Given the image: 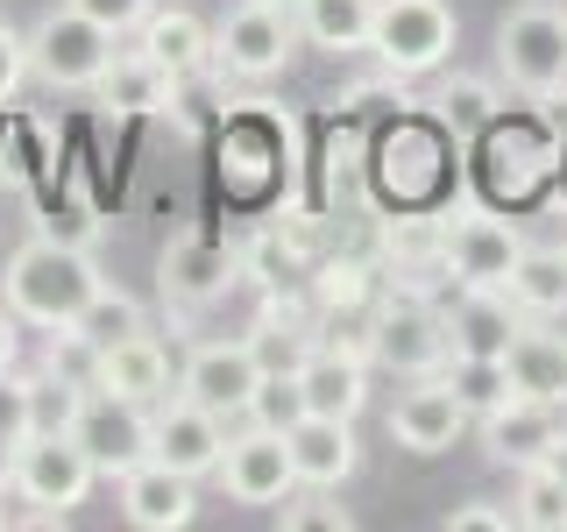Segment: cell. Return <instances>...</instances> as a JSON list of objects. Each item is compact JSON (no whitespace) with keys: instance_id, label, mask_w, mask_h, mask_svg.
<instances>
[{"instance_id":"obj_24","label":"cell","mask_w":567,"mask_h":532,"mask_svg":"<svg viewBox=\"0 0 567 532\" xmlns=\"http://www.w3.org/2000/svg\"><path fill=\"white\" fill-rule=\"evenodd\" d=\"M511 306H518L525 319H567V256L560 248H532L525 242V256H518V270H511Z\"/></svg>"},{"instance_id":"obj_20","label":"cell","mask_w":567,"mask_h":532,"mask_svg":"<svg viewBox=\"0 0 567 532\" xmlns=\"http://www.w3.org/2000/svg\"><path fill=\"white\" fill-rule=\"evenodd\" d=\"M93 390H114V398H135V405H164L171 398V355H164V341L142 327V334H128V341L100 348Z\"/></svg>"},{"instance_id":"obj_25","label":"cell","mask_w":567,"mask_h":532,"mask_svg":"<svg viewBox=\"0 0 567 532\" xmlns=\"http://www.w3.org/2000/svg\"><path fill=\"white\" fill-rule=\"evenodd\" d=\"M298 35L312 50H369V29H377V0H298Z\"/></svg>"},{"instance_id":"obj_32","label":"cell","mask_w":567,"mask_h":532,"mask_svg":"<svg viewBox=\"0 0 567 532\" xmlns=\"http://www.w3.org/2000/svg\"><path fill=\"white\" fill-rule=\"evenodd\" d=\"M433 106H440V121H447L454 135H475V129H489V121H496V106H504V100H496L489 79H447Z\"/></svg>"},{"instance_id":"obj_2","label":"cell","mask_w":567,"mask_h":532,"mask_svg":"<svg viewBox=\"0 0 567 532\" xmlns=\"http://www.w3.org/2000/svg\"><path fill=\"white\" fill-rule=\"evenodd\" d=\"M496 79L525 100L567 93V8L560 0H518L496 22Z\"/></svg>"},{"instance_id":"obj_40","label":"cell","mask_w":567,"mask_h":532,"mask_svg":"<svg viewBox=\"0 0 567 532\" xmlns=\"http://www.w3.org/2000/svg\"><path fill=\"white\" fill-rule=\"evenodd\" d=\"M14 327H22V319H14L8 298H0V377H8V369H22V334H14Z\"/></svg>"},{"instance_id":"obj_17","label":"cell","mask_w":567,"mask_h":532,"mask_svg":"<svg viewBox=\"0 0 567 532\" xmlns=\"http://www.w3.org/2000/svg\"><path fill=\"white\" fill-rule=\"evenodd\" d=\"M156 284H164L171 306H213V298H227V284H235V256L213 235H177L164 248V263H156Z\"/></svg>"},{"instance_id":"obj_26","label":"cell","mask_w":567,"mask_h":532,"mask_svg":"<svg viewBox=\"0 0 567 532\" xmlns=\"http://www.w3.org/2000/svg\"><path fill=\"white\" fill-rule=\"evenodd\" d=\"M440 383H447L454 398L468 405V419H483V412H496L504 398H518V390H511V369L489 362V355H447V362H440Z\"/></svg>"},{"instance_id":"obj_8","label":"cell","mask_w":567,"mask_h":532,"mask_svg":"<svg viewBox=\"0 0 567 532\" xmlns=\"http://www.w3.org/2000/svg\"><path fill=\"white\" fill-rule=\"evenodd\" d=\"M71 440H79V448L93 454V469H100V475H114V483L156 454L150 405H135V398H114V390H85V405H79V426H71Z\"/></svg>"},{"instance_id":"obj_4","label":"cell","mask_w":567,"mask_h":532,"mask_svg":"<svg viewBox=\"0 0 567 532\" xmlns=\"http://www.w3.org/2000/svg\"><path fill=\"white\" fill-rule=\"evenodd\" d=\"M298 14L277 8V0H235V8L213 22V71H227V79H277L284 64L298 58Z\"/></svg>"},{"instance_id":"obj_29","label":"cell","mask_w":567,"mask_h":532,"mask_svg":"<svg viewBox=\"0 0 567 532\" xmlns=\"http://www.w3.org/2000/svg\"><path fill=\"white\" fill-rule=\"evenodd\" d=\"M71 327L85 334L93 348H114V341H128V334H142L150 327V313H142V298H128V291H114V284H100L93 291V306H85Z\"/></svg>"},{"instance_id":"obj_33","label":"cell","mask_w":567,"mask_h":532,"mask_svg":"<svg viewBox=\"0 0 567 532\" xmlns=\"http://www.w3.org/2000/svg\"><path fill=\"white\" fill-rule=\"evenodd\" d=\"M277 525H284V532H348L354 511L333 504V490H306V497L291 490V497L277 504Z\"/></svg>"},{"instance_id":"obj_13","label":"cell","mask_w":567,"mask_h":532,"mask_svg":"<svg viewBox=\"0 0 567 532\" xmlns=\"http://www.w3.org/2000/svg\"><path fill=\"white\" fill-rule=\"evenodd\" d=\"M560 433H567V419L546 398H504L496 412H483V454L504 461V469H539Z\"/></svg>"},{"instance_id":"obj_36","label":"cell","mask_w":567,"mask_h":532,"mask_svg":"<svg viewBox=\"0 0 567 532\" xmlns=\"http://www.w3.org/2000/svg\"><path fill=\"white\" fill-rule=\"evenodd\" d=\"M22 79H29V35L0 22V106L22 93Z\"/></svg>"},{"instance_id":"obj_11","label":"cell","mask_w":567,"mask_h":532,"mask_svg":"<svg viewBox=\"0 0 567 532\" xmlns=\"http://www.w3.org/2000/svg\"><path fill=\"white\" fill-rule=\"evenodd\" d=\"M525 256V235L511 221H496V213H454L447 235H440V270L454 284H489V291H504L511 270H518Z\"/></svg>"},{"instance_id":"obj_38","label":"cell","mask_w":567,"mask_h":532,"mask_svg":"<svg viewBox=\"0 0 567 532\" xmlns=\"http://www.w3.org/2000/svg\"><path fill=\"white\" fill-rule=\"evenodd\" d=\"M0 433H8V440L29 433V377H22V369L0 377Z\"/></svg>"},{"instance_id":"obj_3","label":"cell","mask_w":567,"mask_h":532,"mask_svg":"<svg viewBox=\"0 0 567 532\" xmlns=\"http://www.w3.org/2000/svg\"><path fill=\"white\" fill-rule=\"evenodd\" d=\"M93 483H100V469L71 433H22V448H14V497L35 504V525H64L93 497Z\"/></svg>"},{"instance_id":"obj_7","label":"cell","mask_w":567,"mask_h":532,"mask_svg":"<svg viewBox=\"0 0 567 532\" xmlns=\"http://www.w3.org/2000/svg\"><path fill=\"white\" fill-rule=\"evenodd\" d=\"M369 334H377V362L398 369V377H440V362L454 355V341H447V306H433V298L412 291V284H398V291L377 298Z\"/></svg>"},{"instance_id":"obj_43","label":"cell","mask_w":567,"mask_h":532,"mask_svg":"<svg viewBox=\"0 0 567 532\" xmlns=\"http://www.w3.org/2000/svg\"><path fill=\"white\" fill-rule=\"evenodd\" d=\"M277 8H298V0H277Z\"/></svg>"},{"instance_id":"obj_9","label":"cell","mask_w":567,"mask_h":532,"mask_svg":"<svg viewBox=\"0 0 567 532\" xmlns=\"http://www.w3.org/2000/svg\"><path fill=\"white\" fill-rule=\"evenodd\" d=\"M262 383V348L256 341H199L177 369V398L206 405L213 419H248V398Z\"/></svg>"},{"instance_id":"obj_14","label":"cell","mask_w":567,"mask_h":532,"mask_svg":"<svg viewBox=\"0 0 567 532\" xmlns=\"http://www.w3.org/2000/svg\"><path fill=\"white\" fill-rule=\"evenodd\" d=\"M461 433H468V405L440 377H412V390L390 405V440L412 454H447Z\"/></svg>"},{"instance_id":"obj_18","label":"cell","mask_w":567,"mask_h":532,"mask_svg":"<svg viewBox=\"0 0 567 532\" xmlns=\"http://www.w3.org/2000/svg\"><path fill=\"white\" fill-rule=\"evenodd\" d=\"M284 440H291L298 490H341L348 475H354V461H362V448H354V419H319V412H306Z\"/></svg>"},{"instance_id":"obj_19","label":"cell","mask_w":567,"mask_h":532,"mask_svg":"<svg viewBox=\"0 0 567 532\" xmlns=\"http://www.w3.org/2000/svg\"><path fill=\"white\" fill-rule=\"evenodd\" d=\"M298 383H306V412L319 419H362V405H369V362L362 355H341V348H306L298 355Z\"/></svg>"},{"instance_id":"obj_34","label":"cell","mask_w":567,"mask_h":532,"mask_svg":"<svg viewBox=\"0 0 567 532\" xmlns=\"http://www.w3.org/2000/svg\"><path fill=\"white\" fill-rule=\"evenodd\" d=\"M43 369L50 377H64V383H85L93 390V369H100V348L85 341L79 327H50V348H43Z\"/></svg>"},{"instance_id":"obj_42","label":"cell","mask_w":567,"mask_h":532,"mask_svg":"<svg viewBox=\"0 0 567 532\" xmlns=\"http://www.w3.org/2000/svg\"><path fill=\"white\" fill-rule=\"evenodd\" d=\"M546 469H554V475H560V483H567V433L554 440V454H546Z\"/></svg>"},{"instance_id":"obj_6","label":"cell","mask_w":567,"mask_h":532,"mask_svg":"<svg viewBox=\"0 0 567 532\" xmlns=\"http://www.w3.org/2000/svg\"><path fill=\"white\" fill-rule=\"evenodd\" d=\"M454 8L447 0H377V29H369V58L390 79H425L454 58Z\"/></svg>"},{"instance_id":"obj_28","label":"cell","mask_w":567,"mask_h":532,"mask_svg":"<svg viewBox=\"0 0 567 532\" xmlns=\"http://www.w3.org/2000/svg\"><path fill=\"white\" fill-rule=\"evenodd\" d=\"M447 164V142L440 135H398L390 142V185L404 192V200H425V192H440V171Z\"/></svg>"},{"instance_id":"obj_27","label":"cell","mask_w":567,"mask_h":532,"mask_svg":"<svg viewBox=\"0 0 567 532\" xmlns=\"http://www.w3.org/2000/svg\"><path fill=\"white\" fill-rule=\"evenodd\" d=\"M511 519L525 532H567V483L554 469H518V497H511Z\"/></svg>"},{"instance_id":"obj_31","label":"cell","mask_w":567,"mask_h":532,"mask_svg":"<svg viewBox=\"0 0 567 532\" xmlns=\"http://www.w3.org/2000/svg\"><path fill=\"white\" fill-rule=\"evenodd\" d=\"M248 419L270 426V433H291V426L306 419V383H298V369H262L256 398H248Z\"/></svg>"},{"instance_id":"obj_35","label":"cell","mask_w":567,"mask_h":532,"mask_svg":"<svg viewBox=\"0 0 567 532\" xmlns=\"http://www.w3.org/2000/svg\"><path fill=\"white\" fill-rule=\"evenodd\" d=\"M319 306H327V313L369 306V270H362V263H327V270H319Z\"/></svg>"},{"instance_id":"obj_15","label":"cell","mask_w":567,"mask_h":532,"mask_svg":"<svg viewBox=\"0 0 567 532\" xmlns=\"http://www.w3.org/2000/svg\"><path fill=\"white\" fill-rule=\"evenodd\" d=\"M121 519H128L135 532H185L192 519H199V483L164 469V461L150 454L142 469L121 475Z\"/></svg>"},{"instance_id":"obj_5","label":"cell","mask_w":567,"mask_h":532,"mask_svg":"<svg viewBox=\"0 0 567 532\" xmlns=\"http://www.w3.org/2000/svg\"><path fill=\"white\" fill-rule=\"evenodd\" d=\"M114 64V29H100L93 14H79L64 0V8L35 14L29 29V71L50 85V93H93L100 71Z\"/></svg>"},{"instance_id":"obj_10","label":"cell","mask_w":567,"mask_h":532,"mask_svg":"<svg viewBox=\"0 0 567 532\" xmlns=\"http://www.w3.org/2000/svg\"><path fill=\"white\" fill-rule=\"evenodd\" d=\"M213 483H220L227 497H235V504H284V497L298 490L291 440L248 419L241 433H227V448H220V469H213Z\"/></svg>"},{"instance_id":"obj_1","label":"cell","mask_w":567,"mask_h":532,"mask_svg":"<svg viewBox=\"0 0 567 532\" xmlns=\"http://www.w3.org/2000/svg\"><path fill=\"white\" fill-rule=\"evenodd\" d=\"M100 263L85 256V242H64V235H35L8 256V270H0V298H8V313L22 319V327H71L85 306H93L100 291Z\"/></svg>"},{"instance_id":"obj_22","label":"cell","mask_w":567,"mask_h":532,"mask_svg":"<svg viewBox=\"0 0 567 532\" xmlns=\"http://www.w3.org/2000/svg\"><path fill=\"white\" fill-rule=\"evenodd\" d=\"M100 106L106 114H171V100H177V79L164 64L150 58V50H114V64L100 71Z\"/></svg>"},{"instance_id":"obj_37","label":"cell","mask_w":567,"mask_h":532,"mask_svg":"<svg viewBox=\"0 0 567 532\" xmlns=\"http://www.w3.org/2000/svg\"><path fill=\"white\" fill-rule=\"evenodd\" d=\"M79 14H93L100 29H114V35H128V29H142V14L156 8V0H71Z\"/></svg>"},{"instance_id":"obj_45","label":"cell","mask_w":567,"mask_h":532,"mask_svg":"<svg viewBox=\"0 0 567 532\" xmlns=\"http://www.w3.org/2000/svg\"><path fill=\"white\" fill-rule=\"evenodd\" d=\"M560 256H567V248H560Z\"/></svg>"},{"instance_id":"obj_44","label":"cell","mask_w":567,"mask_h":532,"mask_svg":"<svg viewBox=\"0 0 567 532\" xmlns=\"http://www.w3.org/2000/svg\"><path fill=\"white\" fill-rule=\"evenodd\" d=\"M0 525H8V511H0Z\"/></svg>"},{"instance_id":"obj_21","label":"cell","mask_w":567,"mask_h":532,"mask_svg":"<svg viewBox=\"0 0 567 532\" xmlns=\"http://www.w3.org/2000/svg\"><path fill=\"white\" fill-rule=\"evenodd\" d=\"M135 35H142L135 50H150V58L164 64L177 85H185V79H199V71H213V29H206L192 8H150Z\"/></svg>"},{"instance_id":"obj_46","label":"cell","mask_w":567,"mask_h":532,"mask_svg":"<svg viewBox=\"0 0 567 532\" xmlns=\"http://www.w3.org/2000/svg\"><path fill=\"white\" fill-rule=\"evenodd\" d=\"M560 8H567V0H560Z\"/></svg>"},{"instance_id":"obj_41","label":"cell","mask_w":567,"mask_h":532,"mask_svg":"<svg viewBox=\"0 0 567 532\" xmlns=\"http://www.w3.org/2000/svg\"><path fill=\"white\" fill-rule=\"evenodd\" d=\"M14 448H22V440L0 433V497H14Z\"/></svg>"},{"instance_id":"obj_39","label":"cell","mask_w":567,"mask_h":532,"mask_svg":"<svg viewBox=\"0 0 567 532\" xmlns=\"http://www.w3.org/2000/svg\"><path fill=\"white\" fill-rule=\"evenodd\" d=\"M511 504H454L447 511V532H511Z\"/></svg>"},{"instance_id":"obj_23","label":"cell","mask_w":567,"mask_h":532,"mask_svg":"<svg viewBox=\"0 0 567 532\" xmlns=\"http://www.w3.org/2000/svg\"><path fill=\"white\" fill-rule=\"evenodd\" d=\"M504 369H511V390H518V398L567 405V341H560V334H539V319H525V327H518Z\"/></svg>"},{"instance_id":"obj_30","label":"cell","mask_w":567,"mask_h":532,"mask_svg":"<svg viewBox=\"0 0 567 532\" xmlns=\"http://www.w3.org/2000/svg\"><path fill=\"white\" fill-rule=\"evenodd\" d=\"M79 405H85V383H64L50 369H35L29 377V433H71Z\"/></svg>"},{"instance_id":"obj_12","label":"cell","mask_w":567,"mask_h":532,"mask_svg":"<svg viewBox=\"0 0 567 532\" xmlns=\"http://www.w3.org/2000/svg\"><path fill=\"white\" fill-rule=\"evenodd\" d=\"M150 433H156V461L177 475H192V483H206L213 469H220V448H227V419H213L206 405L192 398H171L150 405Z\"/></svg>"},{"instance_id":"obj_16","label":"cell","mask_w":567,"mask_h":532,"mask_svg":"<svg viewBox=\"0 0 567 532\" xmlns=\"http://www.w3.org/2000/svg\"><path fill=\"white\" fill-rule=\"evenodd\" d=\"M525 313L511 306V291H489V284H461V298L447 306V341L454 355H489V362H504L511 341H518Z\"/></svg>"}]
</instances>
